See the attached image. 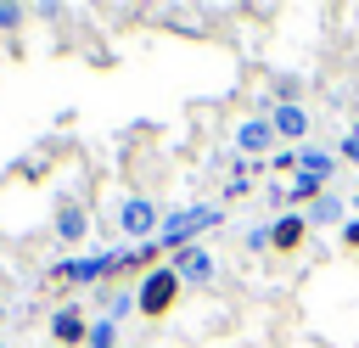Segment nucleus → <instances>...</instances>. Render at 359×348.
Wrapping results in <instances>:
<instances>
[{
    "instance_id": "nucleus-8",
    "label": "nucleus",
    "mask_w": 359,
    "mask_h": 348,
    "mask_svg": "<svg viewBox=\"0 0 359 348\" xmlns=\"http://www.w3.org/2000/svg\"><path fill=\"white\" fill-rule=\"evenodd\" d=\"M50 331H56V337H62V342H79V337H90V331H84V320H79V314H73V309H62V314H56V320H50Z\"/></svg>"
},
{
    "instance_id": "nucleus-6",
    "label": "nucleus",
    "mask_w": 359,
    "mask_h": 348,
    "mask_svg": "<svg viewBox=\"0 0 359 348\" xmlns=\"http://www.w3.org/2000/svg\"><path fill=\"white\" fill-rule=\"evenodd\" d=\"M236 140H241V152H264V146L275 140V123H258V118H252V123H241Z\"/></svg>"
},
{
    "instance_id": "nucleus-12",
    "label": "nucleus",
    "mask_w": 359,
    "mask_h": 348,
    "mask_svg": "<svg viewBox=\"0 0 359 348\" xmlns=\"http://www.w3.org/2000/svg\"><path fill=\"white\" fill-rule=\"evenodd\" d=\"M112 331H118L112 320H95V326H90V348H112Z\"/></svg>"
},
{
    "instance_id": "nucleus-4",
    "label": "nucleus",
    "mask_w": 359,
    "mask_h": 348,
    "mask_svg": "<svg viewBox=\"0 0 359 348\" xmlns=\"http://www.w3.org/2000/svg\"><path fill=\"white\" fill-rule=\"evenodd\" d=\"M118 264H129V253H101V258H84V264H62V275L67 281H95V275H107Z\"/></svg>"
},
{
    "instance_id": "nucleus-10",
    "label": "nucleus",
    "mask_w": 359,
    "mask_h": 348,
    "mask_svg": "<svg viewBox=\"0 0 359 348\" xmlns=\"http://www.w3.org/2000/svg\"><path fill=\"white\" fill-rule=\"evenodd\" d=\"M297 163H303V174H314V180H325V174H331V168H337V163H331V157H325V152H303V157H297Z\"/></svg>"
},
{
    "instance_id": "nucleus-1",
    "label": "nucleus",
    "mask_w": 359,
    "mask_h": 348,
    "mask_svg": "<svg viewBox=\"0 0 359 348\" xmlns=\"http://www.w3.org/2000/svg\"><path fill=\"white\" fill-rule=\"evenodd\" d=\"M174 286H180V269H151L146 281H140V309H168V297H174Z\"/></svg>"
},
{
    "instance_id": "nucleus-14",
    "label": "nucleus",
    "mask_w": 359,
    "mask_h": 348,
    "mask_svg": "<svg viewBox=\"0 0 359 348\" xmlns=\"http://www.w3.org/2000/svg\"><path fill=\"white\" fill-rule=\"evenodd\" d=\"M342 208H337V196H320V208H314V219H337Z\"/></svg>"
},
{
    "instance_id": "nucleus-2",
    "label": "nucleus",
    "mask_w": 359,
    "mask_h": 348,
    "mask_svg": "<svg viewBox=\"0 0 359 348\" xmlns=\"http://www.w3.org/2000/svg\"><path fill=\"white\" fill-rule=\"evenodd\" d=\"M118 225H123L129 236H151V230H157V208H151L146 196H129V202L118 208Z\"/></svg>"
},
{
    "instance_id": "nucleus-9",
    "label": "nucleus",
    "mask_w": 359,
    "mask_h": 348,
    "mask_svg": "<svg viewBox=\"0 0 359 348\" xmlns=\"http://www.w3.org/2000/svg\"><path fill=\"white\" fill-rule=\"evenodd\" d=\"M56 230H62L67 241H79V236H84V213H79V208H62V213H56Z\"/></svg>"
},
{
    "instance_id": "nucleus-11",
    "label": "nucleus",
    "mask_w": 359,
    "mask_h": 348,
    "mask_svg": "<svg viewBox=\"0 0 359 348\" xmlns=\"http://www.w3.org/2000/svg\"><path fill=\"white\" fill-rule=\"evenodd\" d=\"M297 236H303V219H280V225L269 230V241H280V247H292Z\"/></svg>"
},
{
    "instance_id": "nucleus-7",
    "label": "nucleus",
    "mask_w": 359,
    "mask_h": 348,
    "mask_svg": "<svg viewBox=\"0 0 359 348\" xmlns=\"http://www.w3.org/2000/svg\"><path fill=\"white\" fill-rule=\"evenodd\" d=\"M180 275H191V281H208V275H213V258H208L202 247H185V253H180Z\"/></svg>"
},
{
    "instance_id": "nucleus-5",
    "label": "nucleus",
    "mask_w": 359,
    "mask_h": 348,
    "mask_svg": "<svg viewBox=\"0 0 359 348\" xmlns=\"http://www.w3.org/2000/svg\"><path fill=\"white\" fill-rule=\"evenodd\" d=\"M303 129H309L303 107H297V101H280V107H275V135H292V140H297Z\"/></svg>"
},
{
    "instance_id": "nucleus-13",
    "label": "nucleus",
    "mask_w": 359,
    "mask_h": 348,
    "mask_svg": "<svg viewBox=\"0 0 359 348\" xmlns=\"http://www.w3.org/2000/svg\"><path fill=\"white\" fill-rule=\"evenodd\" d=\"M314 185H320V180H314V174H297V180H292V196H309V191H314Z\"/></svg>"
},
{
    "instance_id": "nucleus-3",
    "label": "nucleus",
    "mask_w": 359,
    "mask_h": 348,
    "mask_svg": "<svg viewBox=\"0 0 359 348\" xmlns=\"http://www.w3.org/2000/svg\"><path fill=\"white\" fill-rule=\"evenodd\" d=\"M213 219H219L213 208H191V213H180V219H168V225L157 230V241H185L191 230H202V225H213Z\"/></svg>"
}]
</instances>
